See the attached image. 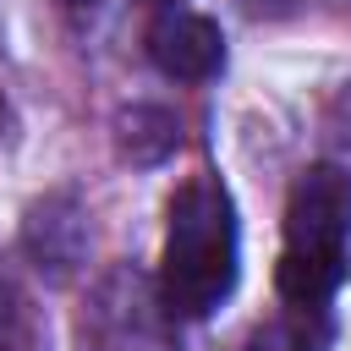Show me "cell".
<instances>
[{
	"instance_id": "obj_2",
	"label": "cell",
	"mask_w": 351,
	"mask_h": 351,
	"mask_svg": "<svg viewBox=\"0 0 351 351\" xmlns=\"http://www.w3.org/2000/svg\"><path fill=\"white\" fill-rule=\"evenodd\" d=\"M351 274V170L307 165L285 203V247L274 285L296 307H324Z\"/></svg>"
},
{
	"instance_id": "obj_6",
	"label": "cell",
	"mask_w": 351,
	"mask_h": 351,
	"mask_svg": "<svg viewBox=\"0 0 351 351\" xmlns=\"http://www.w3.org/2000/svg\"><path fill=\"white\" fill-rule=\"evenodd\" d=\"M176 137H181V126H176V115L159 110V104H132V110L115 121V143H121V154H126L132 165H159V159H170V154H176Z\"/></svg>"
},
{
	"instance_id": "obj_3",
	"label": "cell",
	"mask_w": 351,
	"mask_h": 351,
	"mask_svg": "<svg viewBox=\"0 0 351 351\" xmlns=\"http://www.w3.org/2000/svg\"><path fill=\"white\" fill-rule=\"evenodd\" d=\"M82 351H176V313L159 280L110 269L82 307Z\"/></svg>"
},
{
	"instance_id": "obj_9",
	"label": "cell",
	"mask_w": 351,
	"mask_h": 351,
	"mask_svg": "<svg viewBox=\"0 0 351 351\" xmlns=\"http://www.w3.org/2000/svg\"><path fill=\"white\" fill-rule=\"evenodd\" d=\"M329 137L340 143V148H351V82L335 93V104H329Z\"/></svg>"
},
{
	"instance_id": "obj_1",
	"label": "cell",
	"mask_w": 351,
	"mask_h": 351,
	"mask_svg": "<svg viewBox=\"0 0 351 351\" xmlns=\"http://www.w3.org/2000/svg\"><path fill=\"white\" fill-rule=\"evenodd\" d=\"M236 203L214 176H192L170 197L165 225V258H159V291L176 318H208L236 291Z\"/></svg>"
},
{
	"instance_id": "obj_10",
	"label": "cell",
	"mask_w": 351,
	"mask_h": 351,
	"mask_svg": "<svg viewBox=\"0 0 351 351\" xmlns=\"http://www.w3.org/2000/svg\"><path fill=\"white\" fill-rule=\"evenodd\" d=\"M66 5H93V0H66Z\"/></svg>"
},
{
	"instance_id": "obj_8",
	"label": "cell",
	"mask_w": 351,
	"mask_h": 351,
	"mask_svg": "<svg viewBox=\"0 0 351 351\" xmlns=\"http://www.w3.org/2000/svg\"><path fill=\"white\" fill-rule=\"evenodd\" d=\"M0 351H33V329H27V307L16 291L0 285Z\"/></svg>"
},
{
	"instance_id": "obj_4",
	"label": "cell",
	"mask_w": 351,
	"mask_h": 351,
	"mask_svg": "<svg viewBox=\"0 0 351 351\" xmlns=\"http://www.w3.org/2000/svg\"><path fill=\"white\" fill-rule=\"evenodd\" d=\"M143 49L176 82H208V77L225 71V33H219V22L203 16V11H186V5H159L148 33H143Z\"/></svg>"
},
{
	"instance_id": "obj_5",
	"label": "cell",
	"mask_w": 351,
	"mask_h": 351,
	"mask_svg": "<svg viewBox=\"0 0 351 351\" xmlns=\"http://www.w3.org/2000/svg\"><path fill=\"white\" fill-rule=\"evenodd\" d=\"M22 252L33 258L38 274L49 280H71L77 263L88 258V214L71 192H49L27 208L22 219Z\"/></svg>"
},
{
	"instance_id": "obj_7",
	"label": "cell",
	"mask_w": 351,
	"mask_h": 351,
	"mask_svg": "<svg viewBox=\"0 0 351 351\" xmlns=\"http://www.w3.org/2000/svg\"><path fill=\"white\" fill-rule=\"evenodd\" d=\"M324 346H329V318H324V307H296V302H291L280 318L258 324L241 351H324Z\"/></svg>"
}]
</instances>
